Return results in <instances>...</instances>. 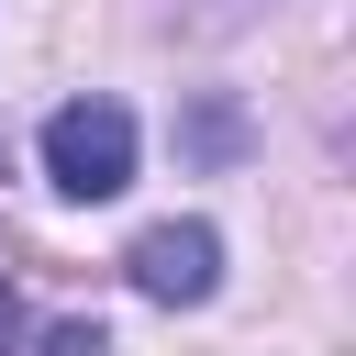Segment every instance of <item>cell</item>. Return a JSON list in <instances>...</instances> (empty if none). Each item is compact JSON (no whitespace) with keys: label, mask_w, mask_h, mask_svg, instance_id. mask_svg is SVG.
I'll list each match as a JSON object with an SVG mask.
<instances>
[{"label":"cell","mask_w":356,"mask_h":356,"mask_svg":"<svg viewBox=\"0 0 356 356\" xmlns=\"http://www.w3.org/2000/svg\"><path fill=\"white\" fill-rule=\"evenodd\" d=\"M44 178L67 200H122L134 189V111L122 100H67L44 122Z\"/></svg>","instance_id":"1"},{"label":"cell","mask_w":356,"mask_h":356,"mask_svg":"<svg viewBox=\"0 0 356 356\" xmlns=\"http://www.w3.org/2000/svg\"><path fill=\"white\" fill-rule=\"evenodd\" d=\"M122 278H134L145 300L189 312V300H211V278H222V234H211V222H156V234H134Z\"/></svg>","instance_id":"2"},{"label":"cell","mask_w":356,"mask_h":356,"mask_svg":"<svg viewBox=\"0 0 356 356\" xmlns=\"http://www.w3.org/2000/svg\"><path fill=\"white\" fill-rule=\"evenodd\" d=\"M44 356H100V323H56V334H44Z\"/></svg>","instance_id":"3"},{"label":"cell","mask_w":356,"mask_h":356,"mask_svg":"<svg viewBox=\"0 0 356 356\" xmlns=\"http://www.w3.org/2000/svg\"><path fill=\"white\" fill-rule=\"evenodd\" d=\"M11 334H22V300H11V278H0V345H11Z\"/></svg>","instance_id":"4"},{"label":"cell","mask_w":356,"mask_h":356,"mask_svg":"<svg viewBox=\"0 0 356 356\" xmlns=\"http://www.w3.org/2000/svg\"><path fill=\"white\" fill-rule=\"evenodd\" d=\"M0 167H11V145H0Z\"/></svg>","instance_id":"5"}]
</instances>
